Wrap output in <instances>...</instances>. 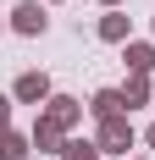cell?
I'll return each instance as SVG.
<instances>
[{
  "instance_id": "1",
  "label": "cell",
  "mask_w": 155,
  "mask_h": 160,
  "mask_svg": "<svg viewBox=\"0 0 155 160\" xmlns=\"http://www.w3.org/2000/svg\"><path fill=\"white\" fill-rule=\"evenodd\" d=\"M127 144H133V122L105 116V122H100V149H127Z\"/></svg>"
},
{
  "instance_id": "2",
  "label": "cell",
  "mask_w": 155,
  "mask_h": 160,
  "mask_svg": "<svg viewBox=\"0 0 155 160\" xmlns=\"http://www.w3.org/2000/svg\"><path fill=\"white\" fill-rule=\"evenodd\" d=\"M17 99H28V105L50 99V78L45 72H22V78H17Z\"/></svg>"
},
{
  "instance_id": "3",
  "label": "cell",
  "mask_w": 155,
  "mask_h": 160,
  "mask_svg": "<svg viewBox=\"0 0 155 160\" xmlns=\"http://www.w3.org/2000/svg\"><path fill=\"white\" fill-rule=\"evenodd\" d=\"M17 33H45V11H39L33 0H22V6H17Z\"/></svg>"
},
{
  "instance_id": "4",
  "label": "cell",
  "mask_w": 155,
  "mask_h": 160,
  "mask_svg": "<svg viewBox=\"0 0 155 160\" xmlns=\"http://www.w3.org/2000/svg\"><path fill=\"white\" fill-rule=\"evenodd\" d=\"M122 105H127V99L116 94V88H100V94H94V105H89V111L100 116V122H105V116H122Z\"/></svg>"
},
{
  "instance_id": "5",
  "label": "cell",
  "mask_w": 155,
  "mask_h": 160,
  "mask_svg": "<svg viewBox=\"0 0 155 160\" xmlns=\"http://www.w3.org/2000/svg\"><path fill=\"white\" fill-rule=\"evenodd\" d=\"M50 122H56V127H72V122H78V99H61V94H56V99H50Z\"/></svg>"
},
{
  "instance_id": "6",
  "label": "cell",
  "mask_w": 155,
  "mask_h": 160,
  "mask_svg": "<svg viewBox=\"0 0 155 160\" xmlns=\"http://www.w3.org/2000/svg\"><path fill=\"white\" fill-rule=\"evenodd\" d=\"M127 66L133 72H150L155 66V44H127Z\"/></svg>"
},
{
  "instance_id": "7",
  "label": "cell",
  "mask_w": 155,
  "mask_h": 160,
  "mask_svg": "<svg viewBox=\"0 0 155 160\" xmlns=\"http://www.w3.org/2000/svg\"><path fill=\"white\" fill-rule=\"evenodd\" d=\"M0 160H28V138L6 132V138H0Z\"/></svg>"
},
{
  "instance_id": "8",
  "label": "cell",
  "mask_w": 155,
  "mask_h": 160,
  "mask_svg": "<svg viewBox=\"0 0 155 160\" xmlns=\"http://www.w3.org/2000/svg\"><path fill=\"white\" fill-rule=\"evenodd\" d=\"M56 138H61V127H56V122H50V116H45V122L33 127V144H39V149H50V144H56Z\"/></svg>"
},
{
  "instance_id": "9",
  "label": "cell",
  "mask_w": 155,
  "mask_h": 160,
  "mask_svg": "<svg viewBox=\"0 0 155 160\" xmlns=\"http://www.w3.org/2000/svg\"><path fill=\"white\" fill-rule=\"evenodd\" d=\"M61 155H67V160H100V144H78V138H72Z\"/></svg>"
},
{
  "instance_id": "10",
  "label": "cell",
  "mask_w": 155,
  "mask_h": 160,
  "mask_svg": "<svg viewBox=\"0 0 155 160\" xmlns=\"http://www.w3.org/2000/svg\"><path fill=\"white\" fill-rule=\"evenodd\" d=\"M100 39H127V17H105L100 22Z\"/></svg>"
},
{
  "instance_id": "11",
  "label": "cell",
  "mask_w": 155,
  "mask_h": 160,
  "mask_svg": "<svg viewBox=\"0 0 155 160\" xmlns=\"http://www.w3.org/2000/svg\"><path fill=\"white\" fill-rule=\"evenodd\" d=\"M144 94H150V83H144V72H139V78H127V94H122V99H127V105H139V99H144Z\"/></svg>"
},
{
  "instance_id": "12",
  "label": "cell",
  "mask_w": 155,
  "mask_h": 160,
  "mask_svg": "<svg viewBox=\"0 0 155 160\" xmlns=\"http://www.w3.org/2000/svg\"><path fill=\"white\" fill-rule=\"evenodd\" d=\"M6 122H11V99L0 94V138H6Z\"/></svg>"
},
{
  "instance_id": "13",
  "label": "cell",
  "mask_w": 155,
  "mask_h": 160,
  "mask_svg": "<svg viewBox=\"0 0 155 160\" xmlns=\"http://www.w3.org/2000/svg\"><path fill=\"white\" fill-rule=\"evenodd\" d=\"M150 144H155V127H150Z\"/></svg>"
},
{
  "instance_id": "14",
  "label": "cell",
  "mask_w": 155,
  "mask_h": 160,
  "mask_svg": "<svg viewBox=\"0 0 155 160\" xmlns=\"http://www.w3.org/2000/svg\"><path fill=\"white\" fill-rule=\"evenodd\" d=\"M105 6H116V0H105Z\"/></svg>"
}]
</instances>
